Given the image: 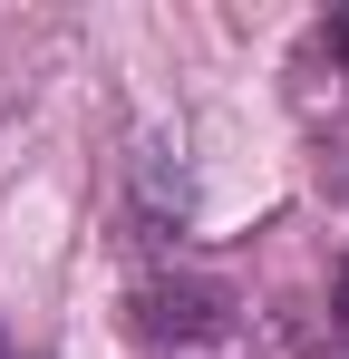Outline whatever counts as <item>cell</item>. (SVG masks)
<instances>
[{"label": "cell", "mask_w": 349, "mask_h": 359, "mask_svg": "<svg viewBox=\"0 0 349 359\" xmlns=\"http://www.w3.org/2000/svg\"><path fill=\"white\" fill-rule=\"evenodd\" d=\"M233 311L242 301L224 282H204V272H146L136 282V340H156V350H214V340H233Z\"/></svg>", "instance_id": "1"}, {"label": "cell", "mask_w": 349, "mask_h": 359, "mask_svg": "<svg viewBox=\"0 0 349 359\" xmlns=\"http://www.w3.org/2000/svg\"><path fill=\"white\" fill-rule=\"evenodd\" d=\"M320 184H330V194L349 204V146H330V156H320Z\"/></svg>", "instance_id": "2"}, {"label": "cell", "mask_w": 349, "mask_h": 359, "mask_svg": "<svg viewBox=\"0 0 349 359\" xmlns=\"http://www.w3.org/2000/svg\"><path fill=\"white\" fill-rule=\"evenodd\" d=\"M330 330L349 340V262H340V282H330Z\"/></svg>", "instance_id": "3"}, {"label": "cell", "mask_w": 349, "mask_h": 359, "mask_svg": "<svg viewBox=\"0 0 349 359\" xmlns=\"http://www.w3.org/2000/svg\"><path fill=\"white\" fill-rule=\"evenodd\" d=\"M0 359H39V350H20V330H10V320H0Z\"/></svg>", "instance_id": "4"}, {"label": "cell", "mask_w": 349, "mask_h": 359, "mask_svg": "<svg viewBox=\"0 0 349 359\" xmlns=\"http://www.w3.org/2000/svg\"><path fill=\"white\" fill-rule=\"evenodd\" d=\"M330 39H340V49H349V10H340V29H330Z\"/></svg>", "instance_id": "5"}]
</instances>
